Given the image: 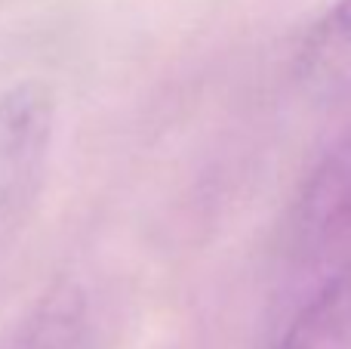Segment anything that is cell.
I'll return each mask as SVG.
<instances>
[{
  "mask_svg": "<svg viewBox=\"0 0 351 349\" xmlns=\"http://www.w3.org/2000/svg\"><path fill=\"white\" fill-rule=\"evenodd\" d=\"M302 93L317 102L351 96V0H336L308 28L293 62Z\"/></svg>",
  "mask_w": 351,
  "mask_h": 349,
  "instance_id": "obj_3",
  "label": "cell"
},
{
  "mask_svg": "<svg viewBox=\"0 0 351 349\" xmlns=\"http://www.w3.org/2000/svg\"><path fill=\"white\" fill-rule=\"evenodd\" d=\"M86 334V303L74 284H56L19 328L10 349H80Z\"/></svg>",
  "mask_w": 351,
  "mask_h": 349,
  "instance_id": "obj_5",
  "label": "cell"
},
{
  "mask_svg": "<svg viewBox=\"0 0 351 349\" xmlns=\"http://www.w3.org/2000/svg\"><path fill=\"white\" fill-rule=\"evenodd\" d=\"M56 124L59 102L43 80H19L0 93V254L19 238L37 207Z\"/></svg>",
  "mask_w": 351,
  "mask_h": 349,
  "instance_id": "obj_1",
  "label": "cell"
},
{
  "mask_svg": "<svg viewBox=\"0 0 351 349\" xmlns=\"http://www.w3.org/2000/svg\"><path fill=\"white\" fill-rule=\"evenodd\" d=\"M271 349H351V254L305 297Z\"/></svg>",
  "mask_w": 351,
  "mask_h": 349,
  "instance_id": "obj_4",
  "label": "cell"
},
{
  "mask_svg": "<svg viewBox=\"0 0 351 349\" xmlns=\"http://www.w3.org/2000/svg\"><path fill=\"white\" fill-rule=\"evenodd\" d=\"M351 232V130L302 179L287 214L284 245L293 257H317Z\"/></svg>",
  "mask_w": 351,
  "mask_h": 349,
  "instance_id": "obj_2",
  "label": "cell"
}]
</instances>
